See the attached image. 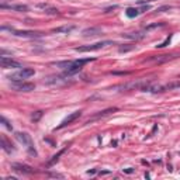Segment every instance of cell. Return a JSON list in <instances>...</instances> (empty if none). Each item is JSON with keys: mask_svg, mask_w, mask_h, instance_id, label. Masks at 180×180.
Returning <instances> with one entry per match:
<instances>
[{"mask_svg": "<svg viewBox=\"0 0 180 180\" xmlns=\"http://www.w3.org/2000/svg\"><path fill=\"white\" fill-rule=\"evenodd\" d=\"M72 62H73V61H62V62H55L53 65H55V66H58V68H62V69L66 70V69L72 65Z\"/></svg>", "mask_w": 180, "mask_h": 180, "instance_id": "ac0fdd59", "label": "cell"}, {"mask_svg": "<svg viewBox=\"0 0 180 180\" xmlns=\"http://www.w3.org/2000/svg\"><path fill=\"white\" fill-rule=\"evenodd\" d=\"M123 37L124 38H128V40H142L144 37H145V32L142 31H137V32H125V34H123Z\"/></svg>", "mask_w": 180, "mask_h": 180, "instance_id": "8fae6325", "label": "cell"}, {"mask_svg": "<svg viewBox=\"0 0 180 180\" xmlns=\"http://www.w3.org/2000/svg\"><path fill=\"white\" fill-rule=\"evenodd\" d=\"M80 116H82V111H80V110H79V111H75V113H72V114H69V116L66 117L64 121H62V123H61V124L56 127V129H61V128L66 127L68 124H70V123H73L75 120H77V118H79Z\"/></svg>", "mask_w": 180, "mask_h": 180, "instance_id": "8992f818", "label": "cell"}, {"mask_svg": "<svg viewBox=\"0 0 180 180\" xmlns=\"http://www.w3.org/2000/svg\"><path fill=\"white\" fill-rule=\"evenodd\" d=\"M16 138H17V141H20L23 145H25V146L28 148L31 155H35V153H37V152L34 151V146H32L31 137H30L27 132H16Z\"/></svg>", "mask_w": 180, "mask_h": 180, "instance_id": "3957f363", "label": "cell"}, {"mask_svg": "<svg viewBox=\"0 0 180 180\" xmlns=\"http://www.w3.org/2000/svg\"><path fill=\"white\" fill-rule=\"evenodd\" d=\"M66 149H68V146H65V148H64V149H61V151H59V152H58L56 155H53V156H52V159H51V160L48 162V165H47V166L49 168V166H52L53 163H56V162L59 160V158H61V156L64 155L65 152H66Z\"/></svg>", "mask_w": 180, "mask_h": 180, "instance_id": "9a60e30c", "label": "cell"}, {"mask_svg": "<svg viewBox=\"0 0 180 180\" xmlns=\"http://www.w3.org/2000/svg\"><path fill=\"white\" fill-rule=\"evenodd\" d=\"M1 123L4 124V127H6V128H9V129H13V127L10 125V123H9V121H7V120H6L4 117H1Z\"/></svg>", "mask_w": 180, "mask_h": 180, "instance_id": "d4e9b609", "label": "cell"}, {"mask_svg": "<svg viewBox=\"0 0 180 180\" xmlns=\"http://www.w3.org/2000/svg\"><path fill=\"white\" fill-rule=\"evenodd\" d=\"M118 108H116V107H113V108H107V110H103V111H100L99 114L96 117H93L92 118V121L93 120H96V118H99V117H104V116H108V114H111V113H114V111H117Z\"/></svg>", "mask_w": 180, "mask_h": 180, "instance_id": "2e32d148", "label": "cell"}, {"mask_svg": "<svg viewBox=\"0 0 180 180\" xmlns=\"http://www.w3.org/2000/svg\"><path fill=\"white\" fill-rule=\"evenodd\" d=\"M146 1H149V3H151V1H155V0H139V1H138V4H145Z\"/></svg>", "mask_w": 180, "mask_h": 180, "instance_id": "484cf974", "label": "cell"}, {"mask_svg": "<svg viewBox=\"0 0 180 180\" xmlns=\"http://www.w3.org/2000/svg\"><path fill=\"white\" fill-rule=\"evenodd\" d=\"M170 9H172V6H162V7H158V9H156V13H163V11L170 10Z\"/></svg>", "mask_w": 180, "mask_h": 180, "instance_id": "cb8c5ba5", "label": "cell"}, {"mask_svg": "<svg viewBox=\"0 0 180 180\" xmlns=\"http://www.w3.org/2000/svg\"><path fill=\"white\" fill-rule=\"evenodd\" d=\"M1 148L4 149L7 153H11V152L14 151L13 145H11V142H9V141H7V138L4 137V135H1Z\"/></svg>", "mask_w": 180, "mask_h": 180, "instance_id": "4fadbf2b", "label": "cell"}, {"mask_svg": "<svg viewBox=\"0 0 180 180\" xmlns=\"http://www.w3.org/2000/svg\"><path fill=\"white\" fill-rule=\"evenodd\" d=\"M124 172H125V173H132L134 169H132V168H128V169H124Z\"/></svg>", "mask_w": 180, "mask_h": 180, "instance_id": "4316f807", "label": "cell"}, {"mask_svg": "<svg viewBox=\"0 0 180 180\" xmlns=\"http://www.w3.org/2000/svg\"><path fill=\"white\" fill-rule=\"evenodd\" d=\"M163 25H165V23H155V24L148 25V27L145 28V31H148V30H153V28H158V27H163Z\"/></svg>", "mask_w": 180, "mask_h": 180, "instance_id": "44dd1931", "label": "cell"}, {"mask_svg": "<svg viewBox=\"0 0 180 180\" xmlns=\"http://www.w3.org/2000/svg\"><path fill=\"white\" fill-rule=\"evenodd\" d=\"M13 89L17 92H31L35 89L34 83H27V82H17L13 85Z\"/></svg>", "mask_w": 180, "mask_h": 180, "instance_id": "5b68a950", "label": "cell"}, {"mask_svg": "<svg viewBox=\"0 0 180 180\" xmlns=\"http://www.w3.org/2000/svg\"><path fill=\"white\" fill-rule=\"evenodd\" d=\"M139 13H141V11L138 10V9H135V7H128L127 10H125V14H127V17H129V18L137 17Z\"/></svg>", "mask_w": 180, "mask_h": 180, "instance_id": "e0dca14e", "label": "cell"}, {"mask_svg": "<svg viewBox=\"0 0 180 180\" xmlns=\"http://www.w3.org/2000/svg\"><path fill=\"white\" fill-rule=\"evenodd\" d=\"M87 173H89V175H94V173H96V170H89Z\"/></svg>", "mask_w": 180, "mask_h": 180, "instance_id": "83f0119b", "label": "cell"}, {"mask_svg": "<svg viewBox=\"0 0 180 180\" xmlns=\"http://www.w3.org/2000/svg\"><path fill=\"white\" fill-rule=\"evenodd\" d=\"M0 62H1V68H4V69H21L23 68V65L18 61H14L7 56H1Z\"/></svg>", "mask_w": 180, "mask_h": 180, "instance_id": "277c9868", "label": "cell"}, {"mask_svg": "<svg viewBox=\"0 0 180 180\" xmlns=\"http://www.w3.org/2000/svg\"><path fill=\"white\" fill-rule=\"evenodd\" d=\"M11 32L14 35H17V37H23V38H38V37L42 35L41 32H35V31H17V30H13Z\"/></svg>", "mask_w": 180, "mask_h": 180, "instance_id": "ba28073f", "label": "cell"}, {"mask_svg": "<svg viewBox=\"0 0 180 180\" xmlns=\"http://www.w3.org/2000/svg\"><path fill=\"white\" fill-rule=\"evenodd\" d=\"M1 9H9V10H14V11H28V6L25 4H10V6H6V4H1L0 6Z\"/></svg>", "mask_w": 180, "mask_h": 180, "instance_id": "30bf717a", "label": "cell"}, {"mask_svg": "<svg viewBox=\"0 0 180 180\" xmlns=\"http://www.w3.org/2000/svg\"><path fill=\"white\" fill-rule=\"evenodd\" d=\"M108 45H113V42H111V41H101V42H96V44H92V45L77 47V48H75V51H77V52H89V51H97V49H101V48L108 47Z\"/></svg>", "mask_w": 180, "mask_h": 180, "instance_id": "7a4b0ae2", "label": "cell"}, {"mask_svg": "<svg viewBox=\"0 0 180 180\" xmlns=\"http://www.w3.org/2000/svg\"><path fill=\"white\" fill-rule=\"evenodd\" d=\"M99 34H101V28H99V27H89V28H85L82 31L83 37H94Z\"/></svg>", "mask_w": 180, "mask_h": 180, "instance_id": "9c48e42d", "label": "cell"}, {"mask_svg": "<svg viewBox=\"0 0 180 180\" xmlns=\"http://www.w3.org/2000/svg\"><path fill=\"white\" fill-rule=\"evenodd\" d=\"M134 48H135V47H134V45H127V47H120V48H118V52H128V51H132V49H134Z\"/></svg>", "mask_w": 180, "mask_h": 180, "instance_id": "ffe728a7", "label": "cell"}, {"mask_svg": "<svg viewBox=\"0 0 180 180\" xmlns=\"http://www.w3.org/2000/svg\"><path fill=\"white\" fill-rule=\"evenodd\" d=\"M170 41H172V35H169V37H168V38H166V40H165L162 44H159L158 48H165V47H168V45L170 44Z\"/></svg>", "mask_w": 180, "mask_h": 180, "instance_id": "7402d4cb", "label": "cell"}, {"mask_svg": "<svg viewBox=\"0 0 180 180\" xmlns=\"http://www.w3.org/2000/svg\"><path fill=\"white\" fill-rule=\"evenodd\" d=\"M175 58H176V55H160L158 58H152V61H155V62H158V64H163V62L172 61V59H175Z\"/></svg>", "mask_w": 180, "mask_h": 180, "instance_id": "5bb4252c", "label": "cell"}, {"mask_svg": "<svg viewBox=\"0 0 180 180\" xmlns=\"http://www.w3.org/2000/svg\"><path fill=\"white\" fill-rule=\"evenodd\" d=\"M34 73H35V70L31 69V68H21L18 72L10 75L7 79H10V80H13V82H21L23 79H28V77H31Z\"/></svg>", "mask_w": 180, "mask_h": 180, "instance_id": "6da1fadb", "label": "cell"}, {"mask_svg": "<svg viewBox=\"0 0 180 180\" xmlns=\"http://www.w3.org/2000/svg\"><path fill=\"white\" fill-rule=\"evenodd\" d=\"M75 25H62V27H58V28H53L52 32H55V34H69L70 31H73Z\"/></svg>", "mask_w": 180, "mask_h": 180, "instance_id": "7c38bea8", "label": "cell"}, {"mask_svg": "<svg viewBox=\"0 0 180 180\" xmlns=\"http://www.w3.org/2000/svg\"><path fill=\"white\" fill-rule=\"evenodd\" d=\"M45 14H49V16H58L59 11H58V9H53V7H47V9H45Z\"/></svg>", "mask_w": 180, "mask_h": 180, "instance_id": "d6986e66", "label": "cell"}, {"mask_svg": "<svg viewBox=\"0 0 180 180\" xmlns=\"http://www.w3.org/2000/svg\"><path fill=\"white\" fill-rule=\"evenodd\" d=\"M41 117H42V111H37L35 114H32L31 118H32V121H34V123H37V121H38Z\"/></svg>", "mask_w": 180, "mask_h": 180, "instance_id": "603a6c76", "label": "cell"}, {"mask_svg": "<svg viewBox=\"0 0 180 180\" xmlns=\"http://www.w3.org/2000/svg\"><path fill=\"white\" fill-rule=\"evenodd\" d=\"M11 168H13V170L20 172V173H24V175H30V173H32L31 166L24 165V163H11Z\"/></svg>", "mask_w": 180, "mask_h": 180, "instance_id": "52a82bcc", "label": "cell"}]
</instances>
